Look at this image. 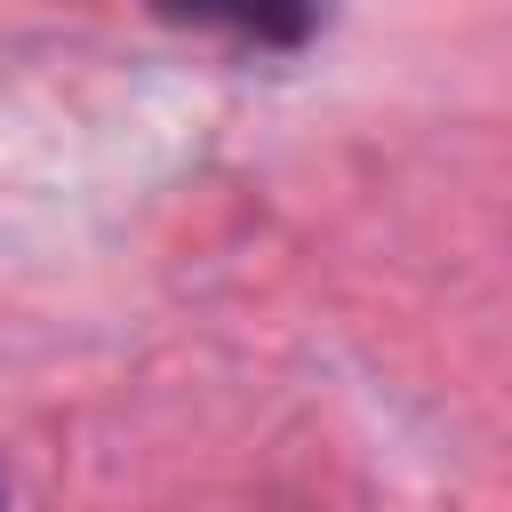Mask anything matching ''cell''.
Here are the masks:
<instances>
[{"mask_svg":"<svg viewBox=\"0 0 512 512\" xmlns=\"http://www.w3.org/2000/svg\"><path fill=\"white\" fill-rule=\"evenodd\" d=\"M152 16L192 24V32H224L240 48H304L328 16V0H152Z\"/></svg>","mask_w":512,"mask_h":512,"instance_id":"6da1fadb","label":"cell"}]
</instances>
